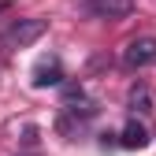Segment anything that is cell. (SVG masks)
Masks as SVG:
<instances>
[{
  "mask_svg": "<svg viewBox=\"0 0 156 156\" xmlns=\"http://www.w3.org/2000/svg\"><path fill=\"white\" fill-rule=\"evenodd\" d=\"M45 30H48L45 19H19L0 34V48H30L37 37H45Z\"/></svg>",
  "mask_w": 156,
  "mask_h": 156,
  "instance_id": "obj_1",
  "label": "cell"
},
{
  "mask_svg": "<svg viewBox=\"0 0 156 156\" xmlns=\"http://www.w3.org/2000/svg\"><path fill=\"white\" fill-rule=\"evenodd\" d=\"M89 19H108V23H119V19L134 15V0H74Z\"/></svg>",
  "mask_w": 156,
  "mask_h": 156,
  "instance_id": "obj_2",
  "label": "cell"
},
{
  "mask_svg": "<svg viewBox=\"0 0 156 156\" xmlns=\"http://www.w3.org/2000/svg\"><path fill=\"white\" fill-rule=\"evenodd\" d=\"M123 63L130 71H141V67L156 63V37H134V41L123 48Z\"/></svg>",
  "mask_w": 156,
  "mask_h": 156,
  "instance_id": "obj_3",
  "label": "cell"
},
{
  "mask_svg": "<svg viewBox=\"0 0 156 156\" xmlns=\"http://www.w3.org/2000/svg\"><path fill=\"white\" fill-rule=\"evenodd\" d=\"M63 82V71H60V56H48L34 67V86L45 89V86H60Z\"/></svg>",
  "mask_w": 156,
  "mask_h": 156,
  "instance_id": "obj_4",
  "label": "cell"
},
{
  "mask_svg": "<svg viewBox=\"0 0 156 156\" xmlns=\"http://www.w3.org/2000/svg\"><path fill=\"white\" fill-rule=\"evenodd\" d=\"M126 108H130L134 115H149V112H152V89H149L145 82L130 86V93H126Z\"/></svg>",
  "mask_w": 156,
  "mask_h": 156,
  "instance_id": "obj_5",
  "label": "cell"
},
{
  "mask_svg": "<svg viewBox=\"0 0 156 156\" xmlns=\"http://www.w3.org/2000/svg\"><path fill=\"white\" fill-rule=\"evenodd\" d=\"M119 145H123V149H145V145H149V130H145L138 119H130V123L123 126V134H119Z\"/></svg>",
  "mask_w": 156,
  "mask_h": 156,
  "instance_id": "obj_6",
  "label": "cell"
},
{
  "mask_svg": "<svg viewBox=\"0 0 156 156\" xmlns=\"http://www.w3.org/2000/svg\"><path fill=\"white\" fill-rule=\"evenodd\" d=\"M8 8H11V4H8V0H0V11H8Z\"/></svg>",
  "mask_w": 156,
  "mask_h": 156,
  "instance_id": "obj_7",
  "label": "cell"
}]
</instances>
